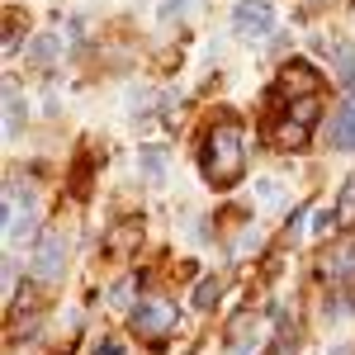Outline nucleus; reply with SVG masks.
<instances>
[{"mask_svg": "<svg viewBox=\"0 0 355 355\" xmlns=\"http://www.w3.org/2000/svg\"><path fill=\"white\" fill-rule=\"evenodd\" d=\"M246 157H251V142H246V128L237 114L223 110L209 128H204V142H199V175L209 190H232L246 175Z\"/></svg>", "mask_w": 355, "mask_h": 355, "instance_id": "f257e3e1", "label": "nucleus"}, {"mask_svg": "<svg viewBox=\"0 0 355 355\" xmlns=\"http://www.w3.org/2000/svg\"><path fill=\"white\" fill-rule=\"evenodd\" d=\"M128 327H133V336L152 341L162 351L166 336L175 331V303L171 299H142L137 308H128Z\"/></svg>", "mask_w": 355, "mask_h": 355, "instance_id": "f03ea898", "label": "nucleus"}, {"mask_svg": "<svg viewBox=\"0 0 355 355\" xmlns=\"http://www.w3.org/2000/svg\"><path fill=\"white\" fill-rule=\"evenodd\" d=\"M227 28L242 43H266L275 33V5L270 0H237L232 15H227Z\"/></svg>", "mask_w": 355, "mask_h": 355, "instance_id": "7ed1b4c3", "label": "nucleus"}, {"mask_svg": "<svg viewBox=\"0 0 355 355\" xmlns=\"http://www.w3.org/2000/svg\"><path fill=\"white\" fill-rule=\"evenodd\" d=\"M62 270H67V242L48 227V232L38 237V246H33V279H38V284H57Z\"/></svg>", "mask_w": 355, "mask_h": 355, "instance_id": "20e7f679", "label": "nucleus"}, {"mask_svg": "<svg viewBox=\"0 0 355 355\" xmlns=\"http://www.w3.org/2000/svg\"><path fill=\"white\" fill-rule=\"evenodd\" d=\"M279 90H284V100H294V95H318L322 90V71L313 67V62H284L279 67Z\"/></svg>", "mask_w": 355, "mask_h": 355, "instance_id": "39448f33", "label": "nucleus"}, {"mask_svg": "<svg viewBox=\"0 0 355 355\" xmlns=\"http://www.w3.org/2000/svg\"><path fill=\"white\" fill-rule=\"evenodd\" d=\"M327 142H331V152H355V95H346L336 105V114L327 123Z\"/></svg>", "mask_w": 355, "mask_h": 355, "instance_id": "423d86ee", "label": "nucleus"}, {"mask_svg": "<svg viewBox=\"0 0 355 355\" xmlns=\"http://www.w3.org/2000/svg\"><path fill=\"white\" fill-rule=\"evenodd\" d=\"M318 275H322V279H331V284H346V289H355V242L331 246L327 261L318 266Z\"/></svg>", "mask_w": 355, "mask_h": 355, "instance_id": "0eeeda50", "label": "nucleus"}, {"mask_svg": "<svg viewBox=\"0 0 355 355\" xmlns=\"http://www.w3.org/2000/svg\"><path fill=\"white\" fill-rule=\"evenodd\" d=\"M24 119H28V105H24V90L5 76V142H15V137L24 133Z\"/></svg>", "mask_w": 355, "mask_h": 355, "instance_id": "6e6552de", "label": "nucleus"}, {"mask_svg": "<svg viewBox=\"0 0 355 355\" xmlns=\"http://www.w3.org/2000/svg\"><path fill=\"white\" fill-rule=\"evenodd\" d=\"M62 48H67L62 33H57V28H43V33H33V43H28V62H33V67H53L57 57H62Z\"/></svg>", "mask_w": 355, "mask_h": 355, "instance_id": "1a4fd4ad", "label": "nucleus"}, {"mask_svg": "<svg viewBox=\"0 0 355 355\" xmlns=\"http://www.w3.org/2000/svg\"><path fill=\"white\" fill-rule=\"evenodd\" d=\"M284 119L313 128V123L322 119V90H318V95H294V100H284Z\"/></svg>", "mask_w": 355, "mask_h": 355, "instance_id": "9d476101", "label": "nucleus"}, {"mask_svg": "<svg viewBox=\"0 0 355 355\" xmlns=\"http://www.w3.org/2000/svg\"><path fill=\"white\" fill-rule=\"evenodd\" d=\"M137 166H142V175H147V180H162L166 171H171V147L142 142V147H137Z\"/></svg>", "mask_w": 355, "mask_h": 355, "instance_id": "9b49d317", "label": "nucleus"}, {"mask_svg": "<svg viewBox=\"0 0 355 355\" xmlns=\"http://www.w3.org/2000/svg\"><path fill=\"white\" fill-rule=\"evenodd\" d=\"M142 242V223L137 218H119L110 227V237H105V246H110L114 256H123V251H133V246Z\"/></svg>", "mask_w": 355, "mask_h": 355, "instance_id": "f8f14e48", "label": "nucleus"}, {"mask_svg": "<svg viewBox=\"0 0 355 355\" xmlns=\"http://www.w3.org/2000/svg\"><path fill=\"white\" fill-rule=\"evenodd\" d=\"M331 67H336V81L346 95H355V43H336L331 48Z\"/></svg>", "mask_w": 355, "mask_h": 355, "instance_id": "ddd939ff", "label": "nucleus"}, {"mask_svg": "<svg viewBox=\"0 0 355 355\" xmlns=\"http://www.w3.org/2000/svg\"><path fill=\"white\" fill-rule=\"evenodd\" d=\"M308 133H313V128L279 119V123H275V147H279V152H303V147H308Z\"/></svg>", "mask_w": 355, "mask_h": 355, "instance_id": "4468645a", "label": "nucleus"}, {"mask_svg": "<svg viewBox=\"0 0 355 355\" xmlns=\"http://www.w3.org/2000/svg\"><path fill=\"white\" fill-rule=\"evenodd\" d=\"M28 43V28H24V19H5V43H0V53H5V62H15V53Z\"/></svg>", "mask_w": 355, "mask_h": 355, "instance_id": "2eb2a0df", "label": "nucleus"}, {"mask_svg": "<svg viewBox=\"0 0 355 355\" xmlns=\"http://www.w3.org/2000/svg\"><path fill=\"white\" fill-rule=\"evenodd\" d=\"M336 218H341V227H355V175L341 180V194H336Z\"/></svg>", "mask_w": 355, "mask_h": 355, "instance_id": "dca6fc26", "label": "nucleus"}, {"mask_svg": "<svg viewBox=\"0 0 355 355\" xmlns=\"http://www.w3.org/2000/svg\"><path fill=\"white\" fill-rule=\"evenodd\" d=\"M194 5H199V0H162V5H157V19H162V24H180Z\"/></svg>", "mask_w": 355, "mask_h": 355, "instance_id": "f3484780", "label": "nucleus"}, {"mask_svg": "<svg viewBox=\"0 0 355 355\" xmlns=\"http://www.w3.org/2000/svg\"><path fill=\"white\" fill-rule=\"evenodd\" d=\"M256 199H261V204H275V209H284V204H289V190H284L279 180H256Z\"/></svg>", "mask_w": 355, "mask_h": 355, "instance_id": "a211bd4d", "label": "nucleus"}, {"mask_svg": "<svg viewBox=\"0 0 355 355\" xmlns=\"http://www.w3.org/2000/svg\"><path fill=\"white\" fill-rule=\"evenodd\" d=\"M218 279H214V275H209V279H199V284H194V308H199V313H209V308H214V303H218Z\"/></svg>", "mask_w": 355, "mask_h": 355, "instance_id": "6ab92c4d", "label": "nucleus"}, {"mask_svg": "<svg viewBox=\"0 0 355 355\" xmlns=\"http://www.w3.org/2000/svg\"><path fill=\"white\" fill-rule=\"evenodd\" d=\"M341 227V218H336V209H313V237L322 242V237H331Z\"/></svg>", "mask_w": 355, "mask_h": 355, "instance_id": "aec40b11", "label": "nucleus"}, {"mask_svg": "<svg viewBox=\"0 0 355 355\" xmlns=\"http://www.w3.org/2000/svg\"><path fill=\"white\" fill-rule=\"evenodd\" d=\"M137 279H142V275H133V279H119V284H114V294H110V303H114V308H123V303L133 299V289H137Z\"/></svg>", "mask_w": 355, "mask_h": 355, "instance_id": "412c9836", "label": "nucleus"}, {"mask_svg": "<svg viewBox=\"0 0 355 355\" xmlns=\"http://www.w3.org/2000/svg\"><path fill=\"white\" fill-rule=\"evenodd\" d=\"M95 355H123V341H100Z\"/></svg>", "mask_w": 355, "mask_h": 355, "instance_id": "4be33fe9", "label": "nucleus"}, {"mask_svg": "<svg viewBox=\"0 0 355 355\" xmlns=\"http://www.w3.org/2000/svg\"><path fill=\"white\" fill-rule=\"evenodd\" d=\"M308 5H318V0H308Z\"/></svg>", "mask_w": 355, "mask_h": 355, "instance_id": "5701e85b", "label": "nucleus"}]
</instances>
